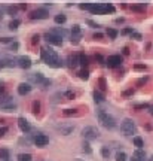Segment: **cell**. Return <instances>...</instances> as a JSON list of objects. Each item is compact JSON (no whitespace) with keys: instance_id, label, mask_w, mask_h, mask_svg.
<instances>
[{"instance_id":"e575fe53","label":"cell","mask_w":153,"mask_h":161,"mask_svg":"<svg viewBox=\"0 0 153 161\" xmlns=\"http://www.w3.org/2000/svg\"><path fill=\"white\" fill-rule=\"evenodd\" d=\"M97 84H98L100 91H106V90H107V84H106V79H104V78H98Z\"/></svg>"},{"instance_id":"8992f818","label":"cell","mask_w":153,"mask_h":161,"mask_svg":"<svg viewBox=\"0 0 153 161\" xmlns=\"http://www.w3.org/2000/svg\"><path fill=\"white\" fill-rule=\"evenodd\" d=\"M49 18V11L46 7H39V9H34L28 13V20L31 21H39V20H46Z\"/></svg>"},{"instance_id":"484cf974","label":"cell","mask_w":153,"mask_h":161,"mask_svg":"<svg viewBox=\"0 0 153 161\" xmlns=\"http://www.w3.org/2000/svg\"><path fill=\"white\" fill-rule=\"evenodd\" d=\"M20 26H21V20H18V18H13V20L9 22V26H7V27H9V30H12V32H13V30H16Z\"/></svg>"},{"instance_id":"91938a15","label":"cell","mask_w":153,"mask_h":161,"mask_svg":"<svg viewBox=\"0 0 153 161\" xmlns=\"http://www.w3.org/2000/svg\"><path fill=\"white\" fill-rule=\"evenodd\" d=\"M3 17H5V11H3V9H0V21L3 20Z\"/></svg>"},{"instance_id":"6125c7cd","label":"cell","mask_w":153,"mask_h":161,"mask_svg":"<svg viewBox=\"0 0 153 161\" xmlns=\"http://www.w3.org/2000/svg\"><path fill=\"white\" fill-rule=\"evenodd\" d=\"M149 112H150V115H152V116H153V106H150V107H149Z\"/></svg>"},{"instance_id":"4316f807","label":"cell","mask_w":153,"mask_h":161,"mask_svg":"<svg viewBox=\"0 0 153 161\" xmlns=\"http://www.w3.org/2000/svg\"><path fill=\"white\" fill-rule=\"evenodd\" d=\"M77 76H79V79H82V80H88L89 79V70H88V69H82V70H79Z\"/></svg>"},{"instance_id":"816d5d0a","label":"cell","mask_w":153,"mask_h":161,"mask_svg":"<svg viewBox=\"0 0 153 161\" xmlns=\"http://www.w3.org/2000/svg\"><path fill=\"white\" fill-rule=\"evenodd\" d=\"M13 37H0V43H12Z\"/></svg>"},{"instance_id":"cb8c5ba5","label":"cell","mask_w":153,"mask_h":161,"mask_svg":"<svg viewBox=\"0 0 153 161\" xmlns=\"http://www.w3.org/2000/svg\"><path fill=\"white\" fill-rule=\"evenodd\" d=\"M53 21H55V24H64L67 21V15H64V13H57V15L53 17Z\"/></svg>"},{"instance_id":"94428289","label":"cell","mask_w":153,"mask_h":161,"mask_svg":"<svg viewBox=\"0 0 153 161\" xmlns=\"http://www.w3.org/2000/svg\"><path fill=\"white\" fill-rule=\"evenodd\" d=\"M123 21H125V18H118L114 22H116V24H120V22H123Z\"/></svg>"},{"instance_id":"8d00e7d4","label":"cell","mask_w":153,"mask_h":161,"mask_svg":"<svg viewBox=\"0 0 153 161\" xmlns=\"http://www.w3.org/2000/svg\"><path fill=\"white\" fill-rule=\"evenodd\" d=\"M80 37H82V34H72L70 43H72V45H77V43L80 42Z\"/></svg>"},{"instance_id":"d590c367","label":"cell","mask_w":153,"mask_h":161,"mask_svg":"<svg viewBox=\"0 0 153 161\" xmlns=\"http://www.w3.org/2000/svg\"><path fill=\"white\" fill-rule=\"evenodd\" d=\"M101 155H103V158H104V160H109V158H110V148L109 146L101 148Z\"/></svg>"},{"instance_id":"836d02e7","label":"cell","mask_w":153,"mask_h":161,"mask_svg":"<svg viewBox=\"0 0 153 161\" xmlns=\"http://www.w3.org/2000/svg\"><path fill=\"white\" fill-rule=\"evenodd\" d=\"M18 11H20V7L18 6H9L6 9V12H7V15H11V17H15V15H16V13H18Z\"/></svg>"},{"instance_id":"ac0fdd59","label":"cell","mask_w":153,"mask_h":161,"mask_svg":"<svg viewBox=\"0 0 153 161\" xmlns=\"http://www.w3.org/2000/svg\"><path fill=\"white\" fill-rule=\"evenodd\" d=\"M79 66H82V69H86L89 66V57L85 52L79 54Z\"/></svg>"},{"instance_id":"7bdbcfd3","label":"cell","mask_w":153,"mask_h":161,"mask_svg":"<svg viewBox=\"0 0 153 161\" xmlns=\"http://www.w3.org/2000/svg\"><path fill=\"white\" fill-rule=\"evenodd\" d=\"M51 85H52V80H51V79H46V78H45V80H43L42 84H40V87L43 88V90H46V88H49Z\"/></svg>"},{"instance_id":"7a4b0ae2","label":"cell","mask_w":153,"mask_h":161,"mask_svg":"<svg viewBox=\"0 0 153 161\" xmlns=\"http://www.w3.org/2000/svg\"><path fill=\"white\" fill-rule=\"evenodd\" d=\"M97 118H98V122L104 128H107V130H113L116 127V120L109 112H106L104 109H98L97 110Z\"/></svg>"},{"instance_id":"ab89813d","label":"cell","mask_w":153,"mask_h":161,"mask_svg":"<svg viewBox=\"0 0 153 161\" xmlns=\"http://www.w3.org/2000/svg\"><path fill=\"white\" fill-rule=\"evenodd\" d=\"M70 33H72V34H82V30H80V26H79V24H74V26H72V30H70Z\"/></svg>"},{"instance_id":"9f6ffc18","label":"cell","mask_w":153,"mask_h":161,"mask_svg":"<svg viewBox=\"0 0 153 161\" xmlns=\"http://www.w3.org/2000/svg\"><path fill=\"white\" fill-rule=\"evenodd\" d=\"M3 93H5V84L0 82V95H3Z\"/></svg>"},{"instance_id":"5b68a950","label":"cell","mask_w":153,"mask_h":161,"mask_svg":"<svg viewBox=\"0 0 153 161\" xmlns=\"http://www.w3.org/2000/svg\"><path fill=\"white\" fill-rule=\"evenodd\" d=\"M82 137L85 139V140H95V139H98L100 137V131H98V128L94 127V125H88L82 130Z\"/></svg>"},{"instance_id":"4dcf8cb0","label":"cell","mask_w":153,"mask_h":161,"mask_svg":"<svg viewBox=\"0 0 153 161\" xmlns=\"http://www.w3.org/2000/svg\"><path fill=\"white\" fill-rule=\"evenodd\" d=\"M58 130H60L61 134H64V136H68V134H70V133H72V131L74 130V127H73V125H67V127H60Z\"/></svg>"},{"instance_id":"6da1fadb","label":"cell","mask_w":153,"mask_h":161,"mask_svg":"<svg viewBox=\"0 0 153 161\" xmlns=\"http://www.w3.org/2000/svg\"><path fill=\"white\" fill-rule=\"evenodd\" d=\"M40 57L45 64H48L49 67H53V69H60V67L64 66V63L58 57L57 51H53L51 46H43L40 49Z\"/></svg>"},{"instance_id":"7c38bea8","label":"cell","mask_w":153,"mask_h":161,"mask_svg":"<svg viewBox=\"0 0 153 161\" xmlns=\"http://www.w3.org/2000/svg\"><path fill=\"white\" fill-rule=\"evenodd\" d=\"M31 90H33V87H31L30 82H21L20 85L16 87V91H18L20 95H27V94L31 93Z\"/></svg>"},{"instance_id":"2e32d148","label":"cell","mask_w":153,"mask_h":161,"mask_svg":"<svg viewBox=\"0 0 153 161\" xmlns=\"http://www.w3.org/2000/svg\"><path fill=\"white\" fill-rule=\"evenodd\" d=\"M131 160H132V161H146L147 160V155H146V152H144L143 149H135Z\"/></svg>"},{"instance_id":"ba28073f","label":"cell","mask_w":153,"mask_h":161,"mask_svg":"<svg viewBox=\"0 0 153 161\" xmlns=\"http://www.w3.org/2000/svg\"><path fill=\"white\" fill-rule=\"evenodd\" d=\"M122 63H123V55H120V54H113V55H109L106 58V64L110 69L122 66Z\"/></svg>"},{"instance_id":"f35d334b","label":"cell","mask_w":153,"mask_h":161,"mask_svg":"<svg viewBox=\"0 0 153 161\" xmlns=\"http://www.w3.org/2000/svg\"><path fill=\"white\" fill-rule=\"evenodd\" d=\"M128 155L125 152H116V161H127Z\"/></svg>"},{"instance_id":"1f68e13d","label":"cell","mask_w":153,"mask_h":161,"mask_svg":"<svg viewBox=\"0 0 153 161\" xmlns=\"http://www.w3.org/2000/svg\"><path fill=\"white\" fill-rule=\"evenodd\" d=\"M118 34H119V32H118L116 28H107V36H109V39L114 40L118 37Z\"/></svg>"},{"instance_id":"30bf717a","label":"cell","mask_w":153,"mask_h":161,"mask_svg":"<svg viewBox=\"0 0 153 161\" xmlns=\"http://www.w3.org/2000/svg\"><path fill=\"white\" fill-rule=\"evenodd\" d=\"M34 145L37 148H45L49 143V137H48L46 134H42V133H39V134H36L34 136Z\"/></svg>"},{"instance_id":"11a10c76","label":"cell","mask_w":153,"mask_h":161,"mask_svg":"<svg viewBox=\"0 0 153 161\" xmlns=\"http://www.w3.org/2000/svg\"><path fill=\"white\" fill-rule=\"evenodd\" d=\"M6 133H7V127H2V128H0V137H3Z\"/></svg>"},{"instance_id":"f546056e","label":"cell","mask_w":153,"mask_h":161,"mask_svg":"<svg viewBox=\"0 0 153 161\" xmlns=\"http://www.w3.org/2000/svg\"><path fill=\"white\" fill-rule=\"evenodd\" d=\"M77 114H79V112H77V109H72V107H68V109H64V110H63V115H64V116H76Z\"/></svg>"},{"instance_id":"8fae6325","label":"cell","mask_w":153,"mask_h":161,"mask_svg":"<svg viewBox=\"0 0 153 161\" xmlns=\"http://www.w3.org/2000/svg\"><path fill=\"white\" fill-rule=\"evenodd\" d=\"M18 127H20V130L24 134H28L31 131V125H30V122H28L24 116H20V118H18Z\"/></svg>"},{"instance_id":"7dc6e473","label":"cell","mask_w":153,"mask_h":161,"mask_svg":"<svg viewBox=\"0 0 153 161\" xmlns=\"http://www.w3.org/2000/svg\"><path fill=\"white\" fill-rule=\"evenodd\" d=\"M132 69H134V70H143V72H144V70L147 69V66H146V64H134Z\"/></svg>"},{"instance_id":"db71d44e","label":"cell","mask_w":153,"mask_h":161,"mask_svg":"<svg viewBox=\"0 0 153 161\" xmlns=\"http://www.w3.org/2000/svg\"><path fill=\"white\" fill-rule=\"evenodd\" d=\"M92 37H94L95 40H101L103 37H104V34H101V33H95V34L92 36Z\"/></svg>"},{"instance_id":"d4e9b609","label":"cell","mask_w":153,"mask_h":161,"mask_svg":"<svg viewBox=\"0 0 153 161\" xmlns=\"http://www.w3.org/2000/svg\"><path fill=\"white\" fill-rule=\"evenodd\" d=\"M40 107H42L40 101L39 100H33V103H31V112H33L34 115H39L40 114Z\"/></svg>"},{"instance_id":"e0dca14e","label":"cell","mask_w":153,"mask_h":161,"mask_svg":"<svg viewBox=\"0 0 153 161\" xmlns=\"http://www.w3.org/2000/svg\"><path fill=\"white\" fill-rule=\"evenodd\" d=\"M16 66V60H11V58H2L0 60V70L5 67H15Z\"/></svg>"},{"instance_id":"44dd1931","label":"cell","mask_w":153,"mask_h":161,"mask_svg":"<svg viewBox=\"0 0 153 161\" xmlns=\"http://www.w3.org/2000/svg\"><path fill=\"white\" fill-rule=\"evenodd\" d=\"M11 158V152L6 148H0V161H7Z\"/></svg>"},{"instance_id":"681fc988","label":"cell","mask_w":153,"mask_h":161,"mask_svg":"<svg viewBox=\"0 0 153 161\" xmlns=\"http://www.w3.org/2000/svg\"><path fill=\"white\" fill-rule=\"evenodd\" d=\"M131 95H134L132 88H129V90H127V91H123V93H122V97H131Z\"/></svg>"},{"instance_id":"ffe728a7","label":"cell","mask_w":153,"mask_h":161,"mask_svg":"<svg viewBox=\"0 0 153 161\" xmlns=\"http://www.w3.org/2000/svg\"><path fill=\"white\" fill-rule=\"evenodd\" d=\"M132 143H134V146L137 148V149H143V146H144V140L141 139L140 136H134Z\"/></svg>"},{"instance_id":"f1b7e54d","label":"cell","mask_w":153,"mask_h":161,"mask_svg":"<svg viewBox=\"0 0 153 161\" xmlns=\"http://www.w3.org/2000/svg\"><path fill=\"white\" fill-rule=\"evenodd\" d=\"M63 97L67 99V100H73V99H76V93H74L73 90H67V91L63 93Z\"/></svg>"},{"instance_id":"6f0895ef","label":"cell","mask_w":153,"mask_h":161,"mask_svg":"<svg viewBox=\"0 0 153 161\" xmlns=\"http://www.w3.org/2000/svg\"><path fill=\"white\" fill-rule=\"evenodd\" d=\"M122 54H123V55H128V54H129V48H128V46L122 48Z\"/></svg>"},{"instance_id":"74e56055","label":"cell","mask_w":153,"mask_h":161,"mask_svg":"<svg viewBox=\"0 0 153 161\" xmlns=\"http://www.w3.org/2000/svg\"><path fill=\"white\" fill-rule=\"evenodd\" d=\"M91 7H92V3H88V2L79 3V9H82V11H91Z\"/></svg>"},{"instance_id":"60d3db41","label":"cell","mask_w":153,"mask_h":161,"mask_svg":"<svg viewBox=\"0 0 153 161\" xmlns=\"http://www.w3.org/2000/svg\"><path fill=\"white\" fill-rule=\"evenodd\" d=\"M39 42H40V36H39V34H37V33H36V34H33V36L30 37V43H31L33 46H34V45H37Z\"/></svg>"},{"instance_id":"9a60e30c","label":"cell","mask_w":153,"mask_h":161,"mask_svg":"<svg viewBox=\"0 0 153 161\" xmlns=\"http://www.w3.org/2000/svg\"><path fill=\"white\" fill-rule=\"evenodd\" d=\"M16 107H18V105H16V103L11 99L9 101L3 103V105L0 106V109H2V110H5V112H13V110H16Z\"/></svg>"},{"instance_id":"be15d7a7","label":"cell","mask_w":153,"mask_h":161,"mask_svg":"<svg viewBox=\"0 0 153 161\" xmlns=\"http://www.w3.org/2000/svg\"><path fill=\"white\" fill-rule=\"evenodd\" d=\"M150 161H153V157H152V160H150Z\"/></svg>"},{"instance_id":"e7e4bbea","label":"cell","mask_w":153,"mask_h":161,"mask_svg":"<svg viewBox=\"0 0 153 161\" xmlns=\"http://www.w3.org/2000/svg\"><path fill=\"white\" fill-rule=\"evenodd\" d=\"M7 161H11V160H7Z\"/></svg>"},{"instance_id":"277c9868","label":"cell","mask_w":153,"mask_h":161,"mask_svg":"<svg viewBox=\"0 0 153 161\" xmlns=\"http://www.w3.org/2000/svg\"><path fill=\"white\" fill-rule=\"evenodd\" d=\"M120 131L123 133V136H132L135 134L137 131V125H135V122H134L131 118H127V120L122 121V124H120Z\"/></svg>"},{"instance_id":"ee69618b","label":"cell","mask_w":153,"mask_h":161,"mask_svg":"<svg viewBox=\"0 0 153 161\" xmlns=\"http://www.w3.org/2000/svg\"><path fill=\"white\" fill-rule=\"evenodd\" d=\"M132 33H134V28H132V27H127V28H123V30L120 32V34H122V36H127V34H129V36H131Z\"/></svg>"},{"instance_id":"4fadbf2b","label":"cell","mask_w":153,"mask_h":161,"mask_svg":"<svg viewBox=\"0 0 153 161\" xmlns=\"http://www.w3.org/2000/svg\"><path fill=\"white\" fill-rule=\"evenodd\" d=\"M67 66L70 69H76L79 66V54H70L67 57Z\"/></svg>"},{"instance_id":"603a6c76","label":"cell","mask_w":153,"mask_h":161,"mask_svg":"<svg viewBox=\"0 0 153 161\" xmlns=\"http://www.w3.org/2000/svg\"><path fill=\"white\" fill-rule=\"evenodd\" d=\"M51 33L57 34V36H60V37H63V39H64L67 34H68V32H67L66 28H63V27H61V28H52V30H51Z\"/></svg>"},{"instance_id":"c3c4849f","label":"cell","mask_w":153,"mask_h":161,"mask_svg":"<svg viewBox=\"0 0 153 161\" xmlns=\"http://www.w3.org/2000/svg\"><path fill=\"white\" fill-rule=\"evenodd\" d=\"M86 24L88 26H91L92 27V28H100V24H97V22H95V21H92V20H86Z\"/></svg>"},{"instance_id":"bcb514c9","label":"cell","mask_w":153,"mask_h":161,"mask_svg":"<svg viewBox=\"0 0 153 161\" xmlns=\"http://www.w3.org/2000/svg\"><path fill=\"white\" fill-rule=\"evenodd\" d=\"M18 49H20V43H18V42L15 40V42H12V43H11V51H13V52H16Z\"/></svg>"},{"instance_id":"9c48e42d","label":"cell","mask_w":153,"mask_h":161,"mask_svg":"<svg viewBox=\"0 0 153 161\" xmlns=\"http://www.w3.org/2000/svg\"><path fill=\"white\" fill-rule=\"evenodd\" d=\"M31 64H33V61H31V58H30L28 55H20V57L16 58V66L21 67V69H24V70L30 69Z\"/></svg>"},{"instance_id":"52a82bcc","label":"cell","mask_w":153,"mask_h":161,"mask_svg":"<svg viewBox=\"0 0 153 161\" xmlns=\"http://www.w3.org/2000/svg\"><path fill=\"white\" fill-rule=\"evenodd\" d=\"M43 39L46 40L49 45H52V46H63V43H64V39H63V37L51 33V32H48V33L43 34Z\"/></svg>"},{"instance_id":"f5cc1de1","label":"cell","mask_w":153,"mask_h":161,"mask_svg":"<svg viewBox=\"0 0 153 161\" xmlns=\"http://www.w3.org/2000/svg\"><path fill=\"white\" fill-rule=\"evenodd\" d=\"M131 39H135V40H141V39H143V36H141V33H137V32H134V33L131 34Z\"/></svg>"},{"instance_id":"5bb4252c","label":"cell","mask_w":153,"mask_h":161,"mask_svg":"<svg viewBox=\"0 0 153 161\" xmlns=\"http://www.w3.org/2000/svg\"><path fill=\"white\" fill-rule=\"evenodd\" d=\"M43 80H45V76H43V73H40V72L31 73L28 76V82H30V84H37V85H40Z\"/></svg>"},{"instance_id":"d6a6232c","label":"cell","mask_w":153,"mask_h":161,"mask_svg":"<svg viewBox=\"0 0 153 161\" xmlns=\"http://www.w3.org/2000/svg\"><path fill=\"white\" fill-rule=\"evenodd\" d=\"M82 151H83L85 154H92V148H91V145H89L88 140L82 143Z\"/></svg>"},{"instance_id":"3957f363","label":"cell","mask_w":153,"mask_h":161,"mask_svg":"<svg viewBox=\"0 0 153 161\" xmlns=\"http://www.w3.org/2000/svg\"><path fill=\"white\" fill-rule=\"evenodd\" d=\"M89 12L94 15H106V13H114L116 7L112 3H92V7Z\"/></svg>"},{"instance_id":"83f0119b","label":"cell","mask_w":153,"mask_h":161,"mask_svg":"<svg viewBox=\"0 0 153 161\" xmlns=\"http://www.w3.org/2000/svg\"><path fill=\"white\" fill-rule=\"evenodd\" d=\"M18 161H33V155L31 154H18L16 155Z\"/></svg>"},{"instance_id":"d6986e66","label":"cell","mask_w":153,"mask_h":161,"mask_svg":"<svg viewBox=\"0 0 153 161\" xmlns=\"http://www.w3.org/2000/svg\"><path fill=\"white\" fill-rule=\"evenodd\" d=\"M92 97H94V101L97 103V105H100V103H104V100H106V97L103 95V93H101L100 90H95L92 93Z\"/></svg>"},{"instance_id":"f6af8a7d","label":"cell","mask_w":153,"mask_h":161,"mask_svg":"<svg viewBox=\"0 0 153 161\" xmlns=\"http://www.w3.org/2000/svg\"><path fill=\"white\" fill-rule=\"evenodd\" d=\"M149 105H147V103H141V105H135V106H134V109H135V110H141V109H149Z\"/></svg>"},{"instance_id":"7402d4cb","label":"cell","mask_w":153,"mask_h":161,"mask_svg":"<svg viewBox=\"0 0 153 161\" xmlns=\"http://www.w3.org/2000/svg\"><path fill=\"white\" fill-rule=\"evenodd\" d=\"M129 9H131L132 12H144V11L147 9V5H144V3H140V5H131Z\"/></svg>"},{"instance_id":"f907efd6","label":"cell","mask_w":153,"mask_h":161,"mask_svg":"<svg viewBox=\"0 0 153 161\" xmlns=\"http://www.w3.org/2000/svg\"><path fill=\"white\" fill-rule=\"evenodd\" d=\"M147 80H149V78L147 76H144V78H141V79H138L137 80V87H141V85H144Z\"/></svg>"},{"instance_id":"b9f144b4","label":"cell","mask_w":153,"mask_h":161,"mask_svg":"<svg viewBox=\"0 0 153 161\" xmlns=\"http://www.w3.org/2000/svg\"><path fill=\"white\" fill-rule=\"evenodd\" d=\"M94 60L97 61V63H100V64H104V63H106V58H104L101 54H95V55H94Z\"/></svg>"},{"instance_id":"680465c9","label":"cell","mask_w":153,"mask_h":161,"mask_svg":"<svg viewBox=\"0 0 153 161\" xmlns=\"http://www.w3.org/2000/svg\"><path fill=\"white\" fill-rule=\"evenodd\" d=\"M18 7H20V9H22V11H26V9H27V5H26V3H21Z\"/></svg>"}]
</instances>
